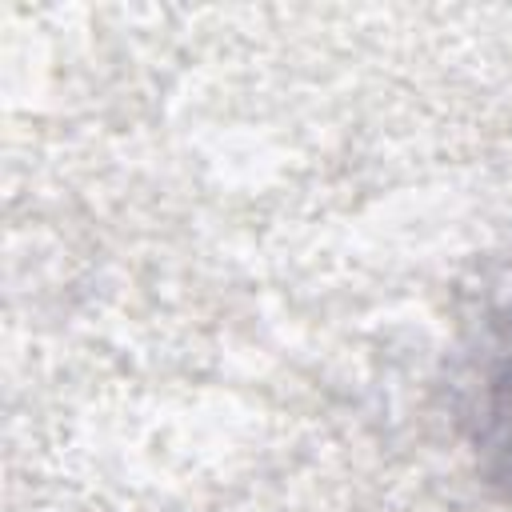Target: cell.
<instances>
[{"instance_id":"cell-1","label":"cell","mask_w":512,"mask_h":512,"mask_svg":"<svg viewBox=\"0 0 512 512\" xmlns=\"http://www.w3.org/2000/svg\"><path fill=\"white\" fill-rule=\"evenodd\" d=\"M492 424H496V432H500V452H504V460L512 464V368H508V376L496 384V396H492Z\"/></svg>"}]
</instances>
